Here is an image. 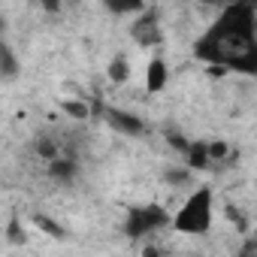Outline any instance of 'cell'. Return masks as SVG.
I'll return each instance as SVG.
<instances>
[{
    "label": "cell",
    "mask_w": 257,
    "mask_h": 257,
    "mask_svg": "<svg viewBox=\"0 0 257 257\" xmlns=\"http://www.w3.org/2000/svg\"><path fill=\"white\" fill-rule=\"evenodd\" d=\"M194 58L242 76H254L257 73L254 0H233V4L221 7V16L209 25V31L200 40H194Z\"/></svg>",
    "instance_id": "6da1fadb"
},
{
    "label": "cell",
    "mask_w": 257,
    "mask_h": 257,
    "mask_svg": "<svg viewBox=\"0 0 257 257\" xmlns=\"http://www.w3.org/2000/svg\"><path fill=\"white\" fill-rule=\"evenodd\" d=\"M212 218H215V191H212L209 185H200V188L182 203V209L170 218V227H173L176 233L203 236V233H209Z\"/></svg>",
    "instance_id": "7a4b0ae2"
},
{
    "label": "cell",
    "mask_w": 257,
    "mask_h": 257,
    "mask_svg": "<svg viewBox=\"0 0 257 257\" xmlns=\"http://www.w3.org/2000/svg\"><path fill=\"white\" fill-rule=\"evenodd\" d=\"M170 212L158 203H146V206H131L127 209V218H124V233L131 239H143V236H152V233H161L170 227Z\"/></svg>",
    "instance_id": "3957f363"
},
{
    "label": "cell",
    "mask_w": 257,
    "mask_h": 257,
    "mask_svg": "<svg viewBox=\"0 0 257 257\" xmlns=\"http://www.w3.org/2000/svg\"><path fill=\"white\" fill-rule=\"evenodd\" d=\"M131 34L140 46H161L164 40V28H161V13L158 10H143L137 13V22L131 25Z\"/></svg>",
    "instance_id": "277c9868"
},
{
    "label": "cell",
    "mask_w": 257,
    "mask_h": 257,
    "mask_svg": "<svg viewBox=\"0 0 257 257\" xmlns=\"http://www.w3.org/2000/svg\"><path fill=\"white\" fill-rule=\"evenodd\" d=\"M103 118H106V124L112 127L115 134H121V137H140V134H146V121L137 115V112H127V109H103Z\"/></svg>",
    "instance_id": "5b68a950"
},
{
    "label": "cell",
    "mask_w": 257,
    "mask_h": 257,
    "mask_svg": "<svg viewBox=\"0 0 257 257\" xmlns=\"http://www.w3.org/2000/svg\"><path fill=\"white\" fill-rule=\"evenodd\" d=\"M188 170H206L212 161H209V140H185V146L179 149Z\"/></svg>",
    "instance_id": "8992f818"
},
{
    "label": "cell",
    "mask_w": 257,
    "mask_h": 257,
    "mask_svg": "<svg viewBox=\"0 0 257 257\" xmlns=\"http://www.w3.org/2000/svg\"><path fill=\"white\" fill-rule=\"evenodd\" d=\"M167 82H170V64L158 55V58L149 61V70H146V91H149V94H161V91L167 88Z\"/></svg>",
    "instance_id": "52a82bcc"
},
{
    "label": "cell",
    "mask_w": 257,
    "mask_h": 257,
    "mask_svg": "<svg viewBox=\"0 0 257 257\" xmlns=\"http://www.w3.org/2000/svg\"><path fill=\"white\" fill-rule=\"evenodd\" d=\"M19 73H22V61L16 49L0 37V79H19Z\"/></svg>",
    "instance_id": "ba28073f"
},
{
    "label": "cell",
    "mask_w": 257,
    "mask_h": 257,
    "mask_svg": "<svg viewBox=\"0 0 257 257\" xmlns=\"http://www.w3.org/2000/svg\"><path fill=\"white\" fill-rule=\"evenodd\" d=\"M103 7L112 16H137L146 10V0H103Z\"/></svg>",
    "instance_id": "9c48e42d"
},
{
    "label": "cell",
    "mask_w": 257,
    "mask_h": 257,
    "mask_svg": "<svg viewBox=\"0 0 257 257\" xmlns=\"http://www.w3.org/2000/svg\"><path fill=\"white\" fill-rule=\"evenodd\" d=\"M127 76H131L127 58H124V55H115V58H112V64H109V79L121 85V82H127Z\"/></svg>",
    "instance_id": "30bf717a"
},
{
    "label": "cell",
    "mask_w": 257,
    "mask_h": 257,
    "mask_svg": "<svg viewBox=\"0 0 257 257\" xmlns=\"http://www.w3.org/2000/svg\"><path fill=\"white\" fill-rule=\"evenodd\" d=\"M37 227H40V230H46V233H49V236H55V239H64V236H67V233H64V227H61V224H55V221H49L46 215H37Z\"/></svg>",
    "instance_id": "8fae6325"
},
{
    "label": "cell",
    "mask_w": 257,
    "mask_h": 257,
    "mask_svg": "<svg viewBox=\"0 0 257 257\" xmlns=\"http://www.w3.org/2000/svg\"><path fill=\"white\" fill-rule=\"evenodd\" d=\"M7 239L16 242V245H25V242H28V236H25V230H22V224H19L16 218L7 224Z\"/></svg>",
    "instance_id": "7c38bea8"
},
{
    "label": "cell",
    "mask_w": 257,
    "mask_h": 257,
    "mask_svg": "<svg viewBox=\"0 0 257 257\" xmlns=\"http://www.w3.org/2000/svg\"><path fill=\"white\" fill-rule=\"evenodd\" d=\"M194 4H203V7H227V4H233V0H194Z\"/></svg>",
    "instance_id": "4fadbf2b"
},
{
    "label": "cell",
    "mask_w": 257,
    "mask_h": 257,
    "mask_svg": "<svg viewBox=\"0 0 257 257\" xmlns=\"http://www.w3.org/2000/svg\"><path fill=\"white\" fill-rule=\"evenodd\" d=\"M43 7H46L49 13H58V7H61V4H58V0H43Z\"/></svg>",
    "instance_id": "5bb4252c"
},
{
    "label": "cell",
    "mask_w": 257,
    "mask_h": 257,
    "mask_svg": "<svg viewBox=\"0 0 257 257\" xmlns=\"http://www.w3.org/2000/svg\"><path fill=\"white\" fill-rule=\"evenodd\" d=\"M4 31H7V19H0V37H4Z\"/></svg>",
    "instance_id": "9a60e30c"
}]
</instances>
